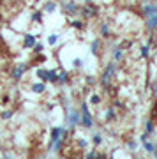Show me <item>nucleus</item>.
<instances>
[{
    "label": "nucleus",
    "mask_w": 157,
    "mask_h": 159,
    "mask_svg": "<svg viewBox=\"0 0 157 159\" xmlns=\"http://www.w3.org/2000/svg\"><path fill=\"white\" fill-rule=\"evenodd\" d=\"M118 46H120L122 50H127V48H131V46H132V41H122Z\"/></svg>",
    "instance_id": "32"
},
{
    "label": "nucleus",
    "mask_w": 157,
    "mask_h": 159,
    "mask_svg": "<svg viewBox=\"0 0 157 159\" xmlns=\"http://www.w3.org/2000/svg\"><path fill=\"white\" fill-rule=\"evenodd\" d=\"M148 138H150V134H148L146 131H143V134L140 136V142H145V140H148Z\"/></svg>",
    "instance_id": "37"
},
{
    "label": "nucleus",
    "mask_w": 157,
    "mask_h": 159,
    "mask_svg": "<svg viewBox=\"0 0 157 159\" xmlns=\"http://www.w3.org/2000/svg\"><path fill=\"white\" fill-rule=\"evenodd\" d=\"M81 66H83V60H81V58H74V60H73V67L79 69Z\"/></svg>",
    "instance_id": "35"
},
{
    "label": "nucleus",
    "mask_w": 157,
    "mask_h": 159,
    "mask_svg": "<svg viewBox=\"0 0 157 159\" xmlns=\"http://www.w3.org/2000/svg\"><path fill=\"white\" fill-rule=\"evenodd\" d=\"M140 55H141V58H148L150 57V44H141Z\"/></svg>",
    "instance_id": "20"
},
{
    "label": "nucleus",
    "mask_w": 157,
    "mask_h": 159,
    "mask_svg": "<svg viewBox=\"0 0 157 159\" xmlns=\"http://www.w3.org/2000/svg\"><path fill=\"white\" fill-rule=\"evenodd\" d=\"M28 69V64H25V62H21V64H18L16 67L12 69V73H11V78L12 80H21L23 78V74H25V71Z\"/></svg>",
    "instance_id": "7"
},
{
    "label": "nucleus",
    "mask_w": 157,
    "mask_h": 159,
    "mask_svg": "<svg viewBox=\"0 0 157 159\" xmlns=\"http://www.w3.org/2000/svg\"><path fill=\"white\" fill-rule=\"evenodd\" d=\"M99 157V152L97 150H90V152H87V159H96Z\"/></svg>",
    "instance_id": "34"
},
{
    "label": "nucleus",
    "mask_w": 157,
    "mask_h": 159,
    "mask_svg": "<svg viewBox=\"0 0 157 159\" xmlns=\"http://www.w3.org/2000/svg\"><path fill=\"white\" fill-rule=\"evenodd\" d=\"M71 27L76 29V30H81L83 29V21H81V20H71Z\"/></svg>",
    "instance_id": "29"
},
{
    "label": "nucleus",
    "mask_w": 157,
    "mask_h": 159,
    "mask_svg": "<svg viewBox=\"0 0 157 159\" xmlns=\"http://www.w3.org/2000/svg\"><path fill=\"white\" fill-rule=\"evenodd\" d=\"M87 145H88V140H85V138H79L78 140V147L79 148H87Z\"/></svg>",
    "instance_id": "33"
},
{
    "label": "nucleus",
    "mask_w": 157,
    "mask_h": 159,
    "mask_svg": "<svg viewBox=\"0 0 157 159\" xmlns=\"http://www.w3.org/2000/svg\"><path fill=\"white\" fill-rule=\"evenodd\" d=\"M88 2H92V0H85V4H88Z\"/></svg>",
    "instance_id": "40"
},
{
    "label": "nucleus",
    "mask_w": 157,
    "mask_h": 159,
    "mask_svg": "<svg viewBox=\"0 0 157 159\" xmlns=\"http://www.w3.org/2000/svg\"><path fill=\"white\" fill-rule=\"evenodd\" d=\"M58 37H60L58 34H50V35H48V44H50V46H55L56 43H58Z\"/></svg>",
    "instance_id": "27"
},
{
    "label": "nucleus",
    "mask_w": 157,
    "mask_h": 159,
    "mask_svg": "<svg viewBox=\"0 0 157 159\" xmlns=\"http://www.w3.org/2000/svg\"><path fill=\"white\" fill-rule=\"evenodd\" d=\"M0 101H2V104H7V102L11 101V97H9V96H2V99H0Z\"/></svg>",
    "instance_id": "38"
},
{
    "label": "nucleus",
    "mask_w": 157,
    "mask_h": 159,
    "mask_svg": "<svg viewBox=\"0 0 157 159\" xmlns=\"http://www.w3.org/2000/svg\"><path fill=\"white\" fill-rule=\"evenodd\" d=\"M30 21H34V23H43V21H44V12H43V11L32 12V16H30Z\"/></svg>",
    "instance_id": "15"
},
{
    "label": "nucleus",
    "mask_w": 157,
    "mask_h": 159,
    "mask_svg": "<svg viewBox=\"0 0 157 159\" xmlns=\"http://www.w3.org/2000/svg\"><path fill=\"white\" fill-rule=\"evenodd\" d=\"M145 25H146V29H148V32H155V29H157V12L152 14V16H148V18H145Z\"/></svg>",
    "instance_id": "11"
},
{
    "label": "nucleus",
    "mask_w": 157,
    "mask_h": 159,
    "mask_svg": "<svg viewBox=\"0 0 157 159\" xmlns=\"http://www.w3.org/2000/svg\"><path fill=\"white\" fill-rule=\"evenodd\" d=\"M79 111H81V117H79V125L85 127V129H92L94 127V117L90 113V108L87 102H81L79 106Z\"/></svg>",
    "instance_id": "2"
},
{
    "label": "nucleus",
    "mask_w": 157,
    "mask_h": 159,
    "mask_svg": "<svg viewBox=\"0 0 157 159\" xmlns=\"http://www.w3.org/2000/svg\"><path fill=\"white\" fill-rule=\"evenodd\" d=\"M99 48H101V41L94 39V41H92V44H90V51H92V55H99Z\"/></svg>",
    "instance_id": "19"
},
{
    "label": "nucleus",
    "mask_w": 157,
    "mask_h": 159,
    "mask_svg": "<svg viewBox=\"0 0 157 159\" xmlns=\"http://www.w3.org/2000/svg\"><path fill=\"white\" fill-rule=\"evenodd\" d=\"M35 76H37L41 81H48V69H44V67L37 69V71H35Z\"/></svg>",
    "instance_id": "18"
},
{
    "label": "nucleus",
    "mask_w": 157,
    "mask_h": 159,
    "mask_svg": "<svg viewBox=\"0 0 157 159\" xmlns=\"http://www.w3.org/2000/svg\"><path fill=\"white\" fill-rule=\"evenodd\" d=\"M48 81L56 83L58 81V69H48Z\"/></svg>",
    "instance_id": "16"
},
{
    "label": "nucleus",
    "mask_w": 157,
    "mask_h": 159,
    "mask_svg": "<svg viewBox=\"0 0 157 159\" xmlns=\"http://www.w3.org/2000/svg\"><path fill=\"white\" fill-rule=\"evenodd\" d=\"M62 9L65 11V14L67 16H76V14H79V7L74 4V2H69V0H62L60 2Z\"/></svg>",
    "instance_id": "4"
},
{
    "label": "nucleus",
    "mask_w": 157,
    "mask_h": 159,
    "mask_svg": "<svg viewBox=\"0 0 157 159\" xmlns=\"http://www.w3.org/2000/svg\"><path fill=\"white\" fill-rule=\"evenodd\" d=\"M104 119H106V122H113V120L117 119V111H115L113 108H110L106 111V117H104Z\"/></svg>",
    "instance_id": "23"
},
{
    "label": "nucleus",
    "mask_w": 157,
    "mask_h": 159,
    "mask_svg": "<svg viewBox=\"0 0 157 159\" xmlns=\"http://www.w3.org/2000/svg\"><path fill=\"white\" fill-rule=\"evenodd\" d=\"M101 35L102 37H110V35H111V32H110V27H108L106 23H101Z\"/></svg>",
    "instance_id": "24"
},
{
    "label": "nucleus",
    "mask_w": 157,
    "mask_h": 159,
    "mask_svg": "<svg viewBox=\"0 0 157 159\" xmlns=\"http://www.w3.org/2000/svg\"><path fill=\"white\" fill-rule=\"evenodd\" d=\"M141 145H143V148H145L148 154L157 156V143L155 142H148V140H145V142H141Z\"/></svg>",
    "instance_id": "13"
},
{
    "label": "nucleus",
    "mask_w": 157,
    "mask_h": 159,
    "mask_svg": "<svg viewBox=\"0 0 157 159\" xmlns=\"http://www.w3.org/2000/svg\"><path fill=\"white\" fill-rule=\"evenodd\" d=\"M90 104H94V106L101 104V96H99V94H92V96H90Z\"/></svg>",
    "instance_id": "28"
},
{
    "label": "nucleus",
    "mask_w": 157,
    "mask_h": 159,
    "mask_svg": "<svg viewBox=\"0 0 157 159\" xmlns=\"http://www.w3.org/2000/svg\"><path fill=\"white\" fill-rule=\"evenodd\" d=\"M79 14L83 18H94V16H97V7L92 6V2H88L83 7H79Z\"/></svg>",
    "instance_id": "5"
},
{
    "label": "nucleus",
    "mask_w": 157,
    "mask_h": 159,
    "mask_svg": "<svg viewBox=\"0 0 157 159\" xmlns=\"http://www.w3.org/2000/svg\"><path fill=\"white\" fill-rule=\"evenodd\" d=\"M115 73H117V62L113 60V62L106 64V67H104V71L101 74V85L104 87V90L111 89V78L115 76Z\"/></svg>",
    "instance_id": "1"
},
{
    "label": "nucleus",
    "mask_w": 157,
    "mask_h": 159,
    "mask_svg": "<svg viewBox=\"0 0 157 159\" xmlns=\"http://www.w3.org/2000/svg\"><path fill=\"white\" fill-rule=\"evenodd\" d=\"M12 115H14L12 110H4V111L0 113V119L2 120H9V119H12Z\"/></svg>",
    "instance_id": "25"
},
{
    "label": "nucleus",
    "mask_w": 157,
    "mask_h": 159,
    "mask_svg": "<svg viewBox=\"0 0 157 159\" xmlns=\"http://www.w3.org/2000/svg\"><path fill=\"white\" fill-rule=\"evenodd\" d=\"M35 60H37V62H44V60H46V55H43V53H37Z\"/></svg>",
    "instance_id": "36"
},
{
    "label": "nucleus",
    "mask_w": 157,
    "mask_h": 159,
    "mask_svg": "<svg viewBox=\"0 0 157 159\" xmlns=\"http://www.w3.org/2000/svg\"><path fill=\"white\" fill-rule=\"evenodd\" d=\"M122 58H123V50L118 44H115L113 46V60H115V62H120Z\"/></svg>",
    "instance_id": "14"
},
{
    "label": "nucleus",
    "mask_w": 157,
    "mask_h": 159,
    "mask_svg": "<svg viewBox=\"0 0 157 159\" xmlns=\"http://www.w3.org/2000/svg\"><path fill=\"white\" fill-rule=\"evenodd\" d=\"M101 143H102V136L99 134V133H96V134L92 136V145H94V147H99Z\"/></svg>",
    "instance_id": "26"
},
{
    "label": "nucleus",
    "mask_w": 157,
    "mask_h": 159,
    "mask_svg": "<svg viewBox=\"0 0 157 159\" xmlns=\"http://www.w3.org/2000/svg\"><path fill=\"white\" fill-rule=\"evenodd\" d=\"M67 81H69V73L67 71H60V73H58V81H56V83H58V85H65Z\"/></svg>",
    "instance_id": "17"
},
{
    "label": "nucleus",
    "mask_w": 157,
    "mask_h": 159,
    "mask_svg": "<svg viewBox=\"0 0 157 159\" xmlns=\"http://www.w3.org/2000/svg\"><path fill=\"white\" fill-rule=\"evenodd\" d=\"M0 6H2V0H0Z\"/></svg>",
    "instance_id": "42"
},
{
    "label": "nucleus",
    "mask_w": 157,
    "mask_h": 159,
    "mask_svg": "<svg viewBox=\"0 0 157 159\" xmlns=\"http://www.w3.org/2000/svg\"><path fill=\"white\" fill-rule=\"evenodd\" d=\"M30 90L34 92V94H44V90H46V81H35V83H32L30 85Z\"/></svg>",
    "instance_id": "12"
},
{
    "label": "nucleus",
    "mask_w": 157,
    "mask_h": 159,
    "mask_svg": "<svg viewBox=\"0 0 157 159\" xmlns=\"http://www.w3.org/2000/svg\"><path fill=\"white\" fill-rule=\"evenodd\" d=\"M65 138H67V136H62V138H58V140H53V142L50 143V150H51V152H55V154L62 152V147H64Z\"/></svg>",
    "instance_id": "9"
},
{
    "label": "nucleus",
    "mask_w": 157,
    "mask_h": 159,
    "mask_svg": "<svg viewBox=\"0 0 157 159\" xmlns=\"http://www.w3.org/2000/svg\"><path fill=\"white\" fill-rule=\"evenodd\" d=\"M145 131L148 134H154V133H155V124H154V120H146L145 122Z\"/></svg>",
    "instance_id": "22"
},
{
    "label": "nucleus",
    "mask_w": 157,
    "mask_h": 159,
    "mask_svg": "<svg viewBox=\"0 0 157 159\" xmlns=\"http://www.w3.org/2000/svg\"><path fill=\"white\" fill-rule=\"evenodd\" d=\"M155 58H157V50H155Z\"/></svg>",
    "instance_id": "41"
},
{
    "label": "nucleus",
    "mask_w": 157,
    "mask_h": 159,
    "mask_svg": "<svg viewBox=\"0 0 157 159\" xmlns=\"http://www.w3.org/2000/svg\"><path fill=\"white\" fill-rule=\"evenodd\" d=\"M35 43H37V37H35V35L25 34V37H23V48H25V50H32Z\"/></svg>",
    "instance_id": "10"
},
{
    "label": "nucleus",
    "mask_w": 157,
    "mask_h": 159,
    "mask_svg": "<svg viewBox=\"0 0 157 159\" xmlns=\"http://www.w3.org/2000/svg\"><path fill=\"white\" fill-rule=\"evenodd\" d=\"M32 51H34L35 55H37V53H43V51H44V44H43V43H35Z\"/></svg>",
    "instance_id": "30"
},
{
    "label": "nucleus",
    "mask_w": 157,
    "mask_h": 159,
    "mask_svg": "<svg viewBox=\"0 0 157 159\" xmlns=\"http://www.w3.org/2000/svg\"><path fill=\"white\" fill-rule=\"evenodd\" d=\"M67 131L69 129H65L64 125H55V127H51V131H50L51 142H53V140H58V138H62V136H67Z\"/></svg>",
    "instance_id": "6"
},
{
    "label": "nucleus",
    "mask_w": 157,
    "mask_h": 159,
    "mask_svg": "<svg viewBox=\"0 0 157 159\" xmlns=\"http://www.w3.org/2000/svg\"><path fill=\"white\" fill-rule=\"evenodd\" d=\"M115 106H117V108H123V104H122L120 101H117V102H115Z\"/></svg>",
    "instance_id": "39"
},
{
    "label": "nucleus",
    "mask_w": 157,
    "mask_h": 159,
    "mask_svg": "<svg viewBox=\"0 0 157 159\" xmlns=\"http://www.w3.org/2000/svg\"><path fill=\"white\" fill-rule=\"evenodd\" d=\"M127 148L134 152L136 148H138V142H134V140H131V142H127Z\"/></svg>",
    "instance_id": "31"
},
{
    "label": "nucleus",
    "mask_w": 157,
    "mask_h": 159,
    "mask_svg": "<svg viewBox=\"0 0 157 159\" xmlns=\"http://www.w3.org/2000/svg\"><path fill=\"white\" fill-rule=\"evenodd\" d=\"M44 12H48V14H51V12L56 11V2H46L44 4V9H43Z\"/></svg>",
    "instance_id": "21"
},
{
    "label": "nucleus",
    "mask_w": 157,
    "mask_h": 159,
    "mask_svg": "<svg viewBox=\"0 0 157 159\" xmlns=\"http://www.w3.org/2000/svg\"><path fill=\"white\" fill-rule=\"evenodd\" d=\"M79 117H81V111H78V110H69V113H67V124H69V129L73 131L76 129L79 125Z\"/></svg>",
    "instance_id": "3"
},
{
    "label": "nucleus",
    "mask_w": 157,
    "mask_h": 159,
    "mask_svg": "<svg viewBox=\"0 0 157 159\" xmlns=\"http://www.w3.org/2000/svg\"><path fill=\"white\" fill-rule=\"evenodd\" d=\"M155 12H157V4H154V2H146L145 6H143V9H141L143 18H148L152 14H155Z\"/></svg>",
    "instance_id": "8"
}]
</instances>
